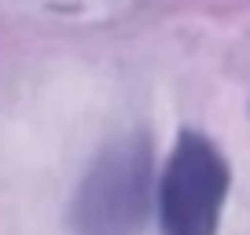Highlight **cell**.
<instances>
[{
	"instance_id": "cell-1",
	"label": "cell",
	"mask_w": 250,
	"mask_h": 235,
	"mask_svg": "<svg viewBox=\"0 0 250 235\" xmlns=\"http://www.w3.org/2000/svg\"><path fill=\"white\" fill-rule=\"evenodd\" d=\"M147 133L110 140L81 176L70 206L74 235H140L155 198Z\"/></svg>"
},
{
	"instance_id": "cell-2",
	"label": "cell",
	"mask_w": 250,
	"mask_h": 235,
	"mask_svg": "<svg viewBox=\"0 0 250 235\" xmlns=\"http://www.w3.org/2000/svg\"><path fill=\"white\" fill-rule=\"evenodd\" d=\"M232 191L225 151L199 129H184L155 184L162 235H217Z\"/></svg>"
}]
</instances>
